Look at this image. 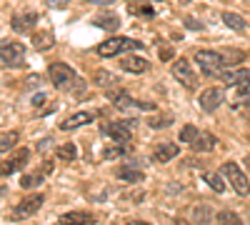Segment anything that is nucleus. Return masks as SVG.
Instances as JSON below:
<instances>
[{"label": "nucleus", "instance_id": "nucleus-1", "mask_svg": "<svg viewBox=\"0 0 250 225\" xmlns=\"http://www.w3.org/2000/svg\"><path fill=\"white\" fill-rule=\"evenodd\" d=\"M50 83L58 90H65V93H75V98H85V80L78 78V73L65 65V63H53L50 65Z\"/></svg>", "mask_w": 250, "mask_h": 225}, {"label": "nucleus", "instance_id": "nucleus-2", "mask_svg": "<svg viewBox=\"0 0 250 225\" xmlns=\"http://www.w3.org/2000/svg\"><path fill=\"white\" fill-rule=\"evenodd\" d=\"M143 45L138 40H130V38H108L105 43H100L95 48V55L100 58H113L118 53H125V50H140Z\"/></svg>", "mask_w": 250, "mask_h": 225}, {"label": "nucleus", "instance_id": "nucleus-3", "mask_svg": "<svg viewBox=\"0 0 250 225\" xmlns=\"http://www.w3.org/2000/svg\"><path fill=\"white\" fill-rule=\"evenodd\" d=\"M0 60L10 68H18L25 63V45L18 40H0Z\"/></svg>", "mask_w": 250, "mask_h": 225}, {"label": "nucleus", "instance_id": "nucleus-4", "mask_svg": "<svg viewBox=\"0 0 250 225\" xmlns=\"http://www.w3.org/2000/svg\"><path fill=\"white\" fill-rule=\"evenodd\" d=\"M220 173L228 178V183L233 185V190H235L238 195H250V183H248L245 173L235 165V163H223Z\"/></svg>", "mask_w": 250, "mask_h": 225}, {"label": "nucleus", "instance_id": "nucleus-5", "mask_svg": "<svg viewBox=\"0 0 250 225\" xmlns=\"http://www.w3.org/2000/svg\"><path fill=\"white\" fill-rule=\"evenodd\" d=\"M108 95V100L115 105V108H120V110H130V108H140V110H155V105L153 103H140V100H135V98H130L125 90H108L105 93Z\"/></svg>", "mask_w": 250, "mask_h": 225}, {"label": "nucleus", "instance_id": "nucleus-6", "mask_svg": "<svg viewBox=\"0 0 250 225\" xmlns=\"http://www.w3.org/2000/svg\"><path fill=\"white\" fill-rule=\"evenodd\" d=\"M195 63H198L200 70L208 73V75H220L223 68H225L220 53H215V50H198V53H195Z\"/></svg>", "mask_w": 250, "mask_h": 225}, {"label": "nucleus", "instance_id": "nucleus-7", "mask_svg": "<svg viewBox=\"0 0 250 225\" xmlns=\"http://www.w3.org/2000/svg\"><path fill=\"white\" fill-rule=\"evenodd\" d=\"M173 75H175L178 83H183L188 90H195L198 88V75L190 68V60H185V58L175 60V63H173Z\"/></svg>", "mask_w": 250, "mask_h": 225}, {"label": "nucleus", "instance_id": "nucleus-8", "mask_svg": "<svg viewBox=\"0 0 250 225\" xmlns=\"http://www.w3.org/2000/svg\"><path fill=\"white\" fill-rule=\"evenodd\" d=\"M28 160H30V150H28V148H20V150L10 153L8 160L0 163V175H10V173L23 170V168L28 165Z\"/></svg>", "mask_w": 250, "mask_h": 225}, {"label": "nucleus", "instance_id": "nucleus-9", "mask_svg": "<svg viewBox=\"0 0 250 225\" xmlns=\"http://www.w3.org/2000/svg\"><path fill=\"white\" fill-rule=\"evenodd\" d=\"M45 203V195L43 193H33V195H28L25 200H20L18 203V208H15V218H30V215H35L38 210H40V205Z\"/></svg>", "mask_w": 250, "mask_h": 225}, {"label": "nucleus", "instance_id": "nucleus-10", "mask_svg": "<svg viewBox=\"0 0 250 225\" xmlns=\"http://www.w3.org/2000/svg\"><path fill=\"white\" fill-rule=\"evenodd\" d=\"M133 123H128V120H113V123H108L105 125V135H110L113 140H118V143H128L130 138H133Z\"/></svg>", "mask_w": 250, "mask_h": 225}, {"label": "nucleus", "instance_id": "nucleus-11", "mask_svg": "<svg viewBox=\"0 0 250 225\" xmlns=\"http://www.w3.org/2000/svg\"><path fill=\"white\" fill-rule=\"evenodd\" d=\"M223 100H225V95H223L220 88H208V90L200 93V108L205 113H213V110H218L223 105Z\"/></svg>", "mask_w": 250, "mask_h": 225}, {"label": "nucleus", "instance_id": "nucleus-12", "mask_svg": "<svg viewBox=\"0 0 250 225\" xmlns=\"http://www.w3.org/2000/svg\"><path fill=\"white\" fill-rule=\"evenodd\" d=\"M98 118V113H90V110H80V113H73L68 120L60 123V130H75V128H83L88 125V123H93Z\"/></svg>", "mask_w": 250, "mask_h": 225}, {"label": "nucleus", "instance_id": "nucleus-13", "mask_svg": "<svg viewBox=\"0 0 250 225\" xmlns=\"http://www.w3.org/2000/svg\"><path fill=\"white\" fill-rule=\"evenodd\" d=\"M120 70L125 73H133V75H140V73H148L150 70V63L145 58H138V55H128L120 60Z\"/></svg>", "mask_w": 250, "mask_h": 225}, {"label": "nucleus", "instance_id": "nucleus-14", "mask_svg": "<svg viewBox=\"0 0 250 225\" xmlns=\"http://www.w3.org/2000/svg\"><path fill=\"white\" fill-rule=\"evenodd\" d=\"M35 23H38V15L35 13H18L13 18V30L15 33H28Z\"/></svg>", "mask_w": 250, "mask_h": 225}, {"label": "nucleus", "instance_id": "nucleus-15", "mask_svg": "<svg viewBox=\"0 0 250 225\" xmlns=\"http://www.w3.org/2000/svg\"><path fill=\"white\" fill-rule=\"evenodd\" d=\"M60 223L62 225H93V215L90 213L73 210V213H62L60 215Z\"/></svg>", "mask_w": 250, "mask_h": 225}, {"label": "nucleus", "instance_id": "nucleus-16", "mask_svg": "<svg viewBox=\"0 0 250 225\" xmlns=\"http://www.w3.org/2000/svg\"><path fill=\"white\" fill-rule=\"evenodd\" d=\"M175 155H178V145H175V143H160V145L153 150V158L158 163H170Z\"/></svg>", "mask_w": 250, "mask_h": 225}, {"label": "nucleus", "instance_id": "nucleus-17", "mask_svg": "<svg viewBox=\"0 0 250 225\" xmlns=\"http://www.w3.org/2000/svg\"><path fill=\"white\" fill-rule=\"evenodd\" d=\"M220 80L225 85H240L245 80H250V70L238 68V70H230V73H220Z\"/></svg>", "mask_w": 250, "mask_h": 225}, {"label": "nucleus", "instance_id": "nucleus-18", "mask_svg": "<svg viewBox=\"0 0 250 225\" xmlns=\"http://www.w3.org/2000/svg\"><path fill=\"white\" fill-rule=\"evenodd\" d=\"M53 45H55V38H53L50 30H40V33L33 35V48L35 50H50Z\"/></svg>", "mask_w": 250, "mask_h": 225}, {"label": "nucleus", "instance_id": "nucleus-19", "mask_svg": "<svg viewBox=\"0 0 250 225\" xmlns=\"http://www.w3.org/2000/svg\"><path fill=\"white\" fill-rule=\"evenodd\" d=\"M223 23L230 28V30H235V33H243L245 28H248V23H245V18L243 15H238V13H223Z\"/></svg>", "mask_w": 250, "mask_h": 225}, {"label": "nucleus", "instance_id": "nucleus-20", "mask_svg": "<svg viewBox=\"0 0 250 225\" xmlns=\"http://www.w3.org/2000/svg\"><path fill=\"white\" fill-rule=\"evenodd\" d=\"M93 80H95L98 85H103V88H108V90H110V85H118V83H120V80H118L115 75H110L108 70H95Z\"/></svg>", "mask_w": 250, "mask_h": 225}, {"label": "nucleus", "instance_id": "nucleus-21", "mask_svg": "<svg viewBox=\"0 0 250 225\" xmlns=\"http://www.w3.org/2000/svg\"><path fill=\"white\" fill-rule=\"evenodd\" d=\"M18 133L15 130H10V133H3V135H0V155H3V153H10L13 148H15V143H18Z\"/></svg>", "mask_w": 250, "mask_h": 225}, {"label": "nucleus", "instance_id": "nucleus-22", "mask_svg": "<svg viewBox=\"0 0 250 225\" xmlns=\"http://www.w3.org/2000/svg\"><path fill=\"white\" fill-rule=\"evenodd\" d=\"M93 25H98V28H105V30L110 33V30H118L120 20H118L115 15H100V18H95V20H93Z\"/></svg>", "mask_w": 250, "mask_h": 225}, {"label": "nucleus", "instance_id": "nucleus-23", "mask_svg": "<svg viewBox=\"0 0 250 225\" xmlns=\"http://www.w3.org/2000/svg\"><path fill=\"white\" fill-rule=\"evenodd\" d=\"M213 145H215V138H213L210 133H200V135L195 138V143H193V148L200 150V153H203V150H210Z\"/></svg>", "mask_w": 250, "mask_h": 225}, {"label": "nucleus", "instance_id": "nucleus-24", "mask_svg": "<svg viewBox=\"0 0 250 225\" xmlns=\"http://www.w3.org/2000/svg\"><path fill=\"white\" fill-rule=\"evenodd\" d=\"M220 58H223V65H238L245 60V53L243 50H225V53H220Z\"/></svg>", "mask_w": 250, "mask_h": 225}, {"label": "nucleus", "instance_id": "nucleus-25", "mask_svg": "<svg viewBox=\"0 0 250 225\" xmlns=\"http://www.w3.org/2000/svg\"><path fill=\"white\" fill-rule=\"evenodd\" d=\"M58 158L60 160H75L78 158V148L73 145V143H62V145L58 148Z\"/></svg>", "mask_w": 250, "mask_h": 225}, {"label": "nucleus", "instance_id": "nucleus-26", "mask_svg": "<svg viewBox=\"0 0 250 225\" xmlns=\"http://www.w3.org/2000/svg\"><path fill=\"white\" fill-rule=\"evenodd\" d=\"M130 13H135L140 18H155V10L148 3H130Z\"/></svg>", "mask_w": 250, "mask_h": 225}, {"label": "nucleus", "instance_id": "nucleus-27", "mask_svg": "<svg viewBox=\"0 0 250 225\" xmlns=\"http://www.w3.org/2000/svg\"><path fill=\"white\" fill-rule=\"evenodd\" d=\"M205 183L210 185L215 193H225V183H223V178L218 175V173H208L205 175Z\"/></svg>", "mask_w": 250, "mask_h": 225}, {"label": "nucleus", "instance_id": "nucleus-28", "mask_svg": "<svg viewBox=\"0 0 250 225\" xmlns=\"http://www.w3.org/2000/svg\"><path fill=\"white\" fill-rule=\"evenodd\" d=\"M148 123H150V128H155V130H158V128H168L170 123H173V115H170V113H165V115H153Z\"/></svg>", "mask_w": 250, "mask_h": 225}, {"label": "nucleus", "instance_id": "nucleus-29", "mask_svg": "<svg viewBox=\"0 0 250 225\" xmlns=\"http://www.w3.org/2000/svg\"><path fill=\"white\" fill-rule=\"evenodd\" d=\"M118 178H120V180H125V183H140L145 175H143V173H138V170H128V168H123V170H118Z\"/></svg>", "mask_w": 250, "mask_h": 225}, {"label": "nucleus", "instance_id": "nucleus-30", "mask_svg": "<svg viewBox=\"0 0 250 225\" xmlns=\"http://www.w3.org/2000/svg\"><path fill=\"white\" fill-rule=\"evenodd\" d=\"M198 135H200V133H198L195 125H183V130H180V140H183V143H190V145L195 143Z\"/></svg>", "mask_w": 250, "mask_h": 225}, {"label": "nucleus", "instance_id": "nucleus-31", "mask_svg": "<svg viewBox=\"0 0 250 225\" xmlns=\"http://www.w3.org/2000/svg\"><path fill=\"white\" fill-rule=\"evenodd\" d=\"M218 223H220V225H243V223H240V218H238L235 213H230V210L218 213Z\"/></svg>", "mask_w": 250, "mask_h": 225}, {"label": "nucleus", "instance_id": "nucleus-32", "mask_svg": "<svg viewBox=\"0 0 250 225\" xmlns=\"http://www.w3.org/2000/svg\"><path fill=\"white\" fill-rule=\"evenodd\" d=\"M45 175L43 173H30V175H23V178H20V185H23V188H35V185H40V180H43Z\"/></svg>", "mask_w": 250, "mask_h": 225}, {"label": "nucleus", "instance_id": "nucleus-33", "mask_svg": "<svg viewBox=\"0 0 250 225\" xmlns=\"http://www.w3.org/2000/svg\"><path fill=\"white\" fill-rule=\"evenodd\" d=\"M205 213H208V208L205 205H198L195 213H193V220L195 223H208V218H210V215H205Z\"/></svg>", "mask_w": 250, "mask_h": 225}, {"label": "nucleus", "instance_id": "nucleus-34", "mask_svg": "<svg viewBox=\"0 0 250 225\" xmlns=\"http://www.w3.org/2000/svg\"><path fill=\"white\" fill-rule=\"evenodd\" d=\"M235 88H238V95L248 98V95H250V80H245V83H240V85H235Z\"/></svg>", "mask_w": 250, "mask_h": 225}, {"label": "nucleus", "instance_id": "nucleus-35", "mask_svg": "<svg viewBox=\"0 0 250 225\" xmlns=\"http://www.w3.org/2000/svg\"><path fill=\"white\" fill-rule=\"evenodd\" d=\"M123 153H125V150H123V148H118V145H115V148H108V150H105V158H120V155H123Z\"/></svg>", "mask_w": 250, "mask_h": 225}, {"label": "nucleus", "instance_id": "nucleus-36", "mask_svg": "<svg viewBox=\"0 0 250 225\" xmlns=\"http://www.w3.org/2000/svg\"><path fill=\"white\" fill-rule=\"evenodd\" d=\"M70 0H48V8H65Z\"/></svg>", "mask_w": 250, "mask_h": 225}, {"label": "nucleus", "instance_id": "nucleus-37", "mask_svg": "<svg viewBox=\"0 0 250 225\" xmlns=\"http://www.w3.org/2000/svg\"><path fill=\"white\" fill-rule=\"evenodd\" d=\"M170 58H173V50L165 48V45H160V60H170Z\"/></svg>", "mask_w": 250, "mask_h": 225}, {"label": "nucleus", "instance_id": "nucleus-38", "mask_svg": "<svg viewBox=\"0 0 250 225\" xmlns=\"http://www.w3.org/2000/svg\"><path fill=\"white\" fill-rule=\"evenodd\" d=\"M185 25H188V28H200L198 20H190V18H185Z\"/></svg>", "mask_w": 250, "mask_h": 225}, {"label": "nucleus", "instance_id": "nucleus-39", "mask_svg": "<svg viewBox=\"0 0 250 225\" xmlns=\"http://www.w3.org/2000/svg\"><path fill=\"white\" fill-rule=\"evenodd\" d=\"M43 100H45V95H43V93H38V95L33 98V105H40V103H43Z\"/></svg>", "mask_w": 250, "mask_h": 225}, {"label": "nucleus", "instance_id": "nucleus-40", "mask_svg": "<svg viewBox=\"0 0 250 225\" xmlns=\"http://www.w3.org/2000/svg\"><path fill=\"white\" fill-rule=\"evenodd\" d=\"M90 3H95V5H110L113 0H90Z\"/></svg>", "mask_w": 250, "mask_h": 225}, {"label": "nucleus", "instance_id": "nucleus-41", "mask_svg": "<svg viewBox=\"0 0 250 225\" xmlns=\"http://www.w3.org/2000/svg\"><path fill=\"white\" fill-rule=\"evenodd\" d=\"M128 225H150V223H145V220H133V223H128Z\"/></svg>", "mask_w": 250, "mask_h": 225}, {"label": "nucleus", "instance_id": "nucleus-42", "mask_svg": "<svg viewBox=\"0 0 250 225\" xmlns=\"http://www.w3.org/2000/svg\"><path fill=\"white\" fill-rule=\"evenodd\" d=\"M245 168H248V170H250V155H248V158H245Z\"/></svg>", "mask_w": 250, "mask_h": 225}, {"label": "nucleus", "instance_id": "nucleus-43", "mask_svg": "<svg viewBox=\"0 0 250 225\" xmlns=\"http://www.w3.org/2000/svg\"><path fill=\"white\" fill-rule=\"evenodd\" d=\"M5 195V188H0V198H3Z\"/></svg>", "mask_w": 250, "mask_h": 225}]
</instances>
